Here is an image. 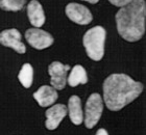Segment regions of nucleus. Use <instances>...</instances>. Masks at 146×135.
Wrapping results in <instances>:
<instances>
[{
  "mask_svg": "<svg viewBox=\"0 0 146 135\" xmlns=\"http://www.w3.org/2000/svg\"><path fill=\"white\" fill-rule=\"evenodd\" d=\"M65 12L71 21L78 25H88L93 20L92 14L88 7L78 3H69L66 6Z\"/></svg>",
  "mask_w": 146,
  "mask_h": 135,
  "instance_id": "0eeeda50",
  "label": "nucleus"
},
{
  "mask_svg": "<svg viewBox=\"0 0 146 135\" xmlns=\"http://www.w3.org/2000/svg\"><path fill=\"white\" fill-rule=\"evenodd\" d=\"M67 112L69 113L70 121L74 125L78 126L84 122V112L82 108V101L77 96H71L68 101Z\"/></svg>",
  "mask_w": 146,
  "mask_h": 135,
  "instance_id": "f8f14e48",
  "label": "nucleus"
},
{
  "mask_svg": "<svg viewBox=\"0 0 146 135\" xmlns=\"http://www.w3.org/2000/svg\"><path fill=\"white\" fill-rule=\"evenodd\" d=\"M104 111V102L99 94H92L87 100L85 106L84 122L88 129L94 128L99 122Z\"/></svg>",
  "mask_w": 146,
  "mask_h": 135,
  "instance_id": "20e7f679",
  "label": "nucleus"
},
{
  "mask_svg": "<svg viewBox=\"0 0 146 135\" xmlns=\"http://www.w3.org/2000/svg\"><path fill=\"white\" fill-rule=\"evenodd\" d=\"M25 39L28 42V44L36 50H43V49L48 48L54 42L53 36L50 33L40 28H36V27L26 30Z\"/></svg>",
  "mask_w": 146,
  "mask_h": 135,
  "instance_id": "423d86ee",
  "label": "nucleus"
},
{
  "mask_svg": "<svg viewBox=\"0 0 146 135\" xmlns=\"http://www.w3.org/2000/svg\"><path fill=\"white\" fill-rule=\"evenodd\" d=\"M0 44L5 47L12 48L17 53L24 54L26 52L25 45L22 42L21 33L15 28L3 30L0 32Z\"/></svg>",
  "mask_w": 146,
  "mask_h": 135,
  "instance_id": "6e6552de",
  "label": "nucleus"
},
{
  "mask_svg": "<svg viewBox=\"0 0 146 135\" xmlns=\"http://www.w3.org/2000/svg\"><path fill=\"white\" fill-rule=\"evenodd\" d=\"M26 0H0V9L6 12H19L24 7Z\"/></svg>",
  "mask_w": 146,
  "mask_h": 135,
  "instance_id": "2eb2a0df",
  "label": "nucleus"
},
{
  "mask_svg": "<svg viewBox=\"0 0 146 135\" xmlns=\"http://www.w3.org/2000/svg\"><path fill=\"white\" fill-rule=\"evenodd\" d=\"M143 92V84L126 74H112L104 82V100L111 111H119Z\"/></svg>",
  "mask_w": 146,
  "mask_h": 135,
  "instance_id": "f257e3e1",
  "label": "nucleus"
},
{
  "mask_svg": "<svg viewBox=\"0 0 146 135\" xmlns=\"http://www.w3.org/2000/svg\"><path fill=\"white\" fill-rule=\"evenodd\" d=\"M34 98L38 104L42 107H48L54 104L58 95L55 88L49 85H43L34 94Z\"/></svg>",
  "mask_w": 146,
  "mask_h": 135,
  "instance_id": "9d476101",
  "label": "nucleus"
},
{
  "mask_svg": "<svg viewBox=\"0 0 146 135\" xmlns=\"http://www.w3.org/2000/svg\"><path fill=\"white\" fill-rule=\"evenodd\" d=\"M107 31L102 26H95L89 29L84 36L82 44L88 56L92 60L99 61L104 55V43Z\"/></svg>",
  "mask_w": 146,
  "mask_h": 135,
  "instance_id": "7ed1b4c3",
  "label": "nucleus"
},
{
  "mask_svg": "<svg viewBox=\"0 0 146 135\" xmlns=\"http://www.w3.org/2000/svg\"><path fill=\"white\" fill-rule=\"evenodd\" d=\"M18 79L25 88H29L31 86L33 80H34V69H33L31 65L24 63L22 66L21 70L19 72Z\"/></svg>",
  "mask_w": 146,
  "mask_h": 135,
  "instance_id": "4468645a",
  "label": "nucleus"
},
{
  "mask_svg": "<svg viewBox=\"0 0 146 135\" xmlns=\"http://www.w3.org/2000/svg\"><path fill=\"white\" fill-rule=\"evenodd\" d=\"M87 82H88V75L85 68L80 65H76L73 67L70 75L67 78V83L71 87H75L79 84H86Z\"/></svg>",
  "mask_w": 146,
  "mask_h": 135,
  "instance_id": "ddd939ff",
  "label": "nucleus"
},
{
  "mask_svg": "<svg viewBox=\"0 0 146 135\" xmlns=\"http://www.w3.org/2000/svg\"><path fill=\"white\" fill-rule=\"evenodd\" d=\"M109 1L112 3L113 5L119 6V7H122V6L127 5V4L131 2V0H109Z\"/></svg>",
  "mask_w": 146,
  "mask_h": 135,
  "instance_id": "dca6fc26",
  "label": "nucleus"
},
{
  "mask_svg": "<svg viewBox=\"0 0 146 135\" xmlns=\"http://www.w3.org/2000/svg\"><path fill=\"white\" fill-rule=\"evenodd\" d=\"M146 3L144 0H131L116 14L117 30L122 39L138 42L145 33Z\"/></svg>",
  "mask_w": 146,
  "mask_h": 135,
  "instance_id": "f03ea898",
  "label": "nucleus"
},
{
  "mask_svg": "<svg viewBox=\"0 0 146 135\" xmlns=\"http://www.w3.org/2000/svg\"><path fill=\"white\" fill-rule=\"evenodd\" d=\"M45 126L48 130H55L67 115V107L64 104H55L46 110Z\"/></svg>",
  "mask_w": 146,
  "mask_h": 135,
  "instance_id": "1a4fd4ad",
  "label": "nucleus"
},
{
  "mask_svg": "<svg viewBox=\"0 0 146 135\" xmlns=\"http://www.w3.org/2000/svg\"><path fill=\"white\" fill-rule=\"evenodd\" d=\"M84 1H87V2H90L92 4H95V3H97L99 0H84Z\"/></svg>",
  "mask_w": 146,
  "mask_h": 135,
  "instance_id": "a211bd4d",
  "label": "nucleus"
},
{
  "mask_svg": "<svg viewBox=\"0 0 146 135\" xmlns=\"http://www.w3.org/2000/svg\"><path fill=\"white\" fill-rule=\"evenodd\" d=\"M95 135H109V133H108V131L106 129L100 128V129H98V131L96 132V134Z\"/></svg>",
  "mask_w": 146,
  "mask_h": 135,
  "instance_id": "f3484780",
  "label": "nucleus"
},
{
  "mask_svg": "<svg viewBox=\"0 0 146 135\" xmlns=\"http://www.w3.org/2000/svg\"><path fill=\"white\" fill-rule=\"evenodd\" d=\"M71 67L69 65H63L60 61H53L48 67V74L50 75V83L53 88L56 90H64L67 84L68 72Z\"/></svg>",
  "mask_w": 146,
  "mask_h": 135,
  "instance_id": "39448f33",
  "label": "nucleus"
},
{
  "mask_svg": "<svg viewBox=\"0 0 146 135\" xmlns=\"http://www.w3.org/2000/svg\"><path fill=\"white\" fill-rule=\"evenodd\" d=\"M27 17L31 24L36 28H40L45 23V14L41 3L38 0H31L27 5Z\"/></svg>",
  "mask_w": 146,
  "mask_h": 135,
  "instance_id": "9b49d317",
  "label": "nucleus"
}]
</instances>
